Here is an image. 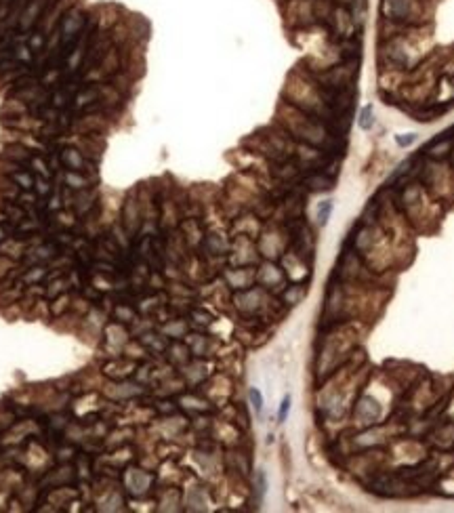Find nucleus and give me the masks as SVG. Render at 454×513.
I'll list each match as a JSON object with an SVG mask.
<instances>
[{
    "label": "nucleus",
    "instance_id": "f257e3e1",
    "mask_svg": "<svg viewBox=\"0 0 454 513\" xmlns=\"http://www.w3.org/2000/svg\"><path fill=\"white\" fill-rule=\"evenodd\" d=\"M372 122H374V118H372V107L368 105V107H364V109H362V114H360V120H357V124H360L362 128H370V126H372Z\"/></svg>",
    "mask_w": 454,
    "mask_h": 513
},
{
    "label": "nucleus",
    "instance_id": "f03ea898",
    "mask_svg": "<svg viewBox=\"0 0 454 513\" xmlns=\"http://www.w3.org/2000/svg\"><path fill=\"white\" fill-rule=\"evenodd\" d=\"M248 395H251V402H253V408L257 414H261V408H263V397H261V391L259 389H251L248 391Z\"/></svg>",
    "mask_w": 454,
    "mask_h": 513
},
{
    "label": "nucleus",
    "instance_id": "7ed1b4c3",
    "mask_svg": "<svg viewBox=\"0 0 454 513\" xmlns=\"http://www.w3.org/2000/svg\"><path fill=\"white\" fill-rule=\"evenodd\" d=\"M330 211H332V202H330V200H326V202L320 206V211H317V217H320V223H322V225H326V223H328Z\"/></svg>",
    "mask_w": 454,
    "mask_h": 513
},
{
    "label": "nucleus",
    "instance_id": "20e7f679",
    "mask_svg": "<svg viewBox=\"0 0 454 513\" xmlns=\"http://www.w3.org/2000/svg\"><path fill=\"white\" fill-rule=\"evenodd\" d=\"M288 410H290V395H286V397L282 400V406H280V421H284V419H286Z\"/></svg>",
    "mask_w": 454,
    "mask_h": 513
}]
</instances>
